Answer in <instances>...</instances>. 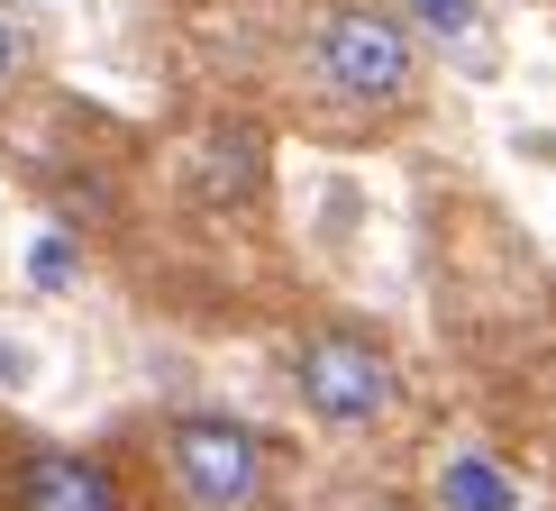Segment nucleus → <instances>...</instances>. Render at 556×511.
Listing matches in <instances>:
<instances>
[{
    "instance_id": "nucleus-7",
    "label": "nucleus",
    "mask_w": 556,
    "mask_h": 511,
    "mask_svg": "<svg viewBox=\"0 0 556 511\" xmlns=\"http://www.w3.org/2000/svg\"><path fill=\"white\" fill-rule=\"evenodd\" d=\"M420 18L438 37H456V28H475V0H420Z\"/></svg>"
},
{
    "instance_id": "nucleus-4",
    "label": "nucleus",
    "mask_w": 556,
    "mask_h": 511,
    "mask_svg": "<svg viewBox=\"0 0 556 511\" xmlns=\"http://www.w3.org/2000/svg\"><path fill=\"white\" fill-rule=\"evenodd\" d=\"M10 502L18 511H128V484L110 457H83V448H28L10 475Z\"/></svg>"
},
{
    "instance_id": "nucleus-8",
    "label": "nucleus",
    "mask_w": 556,
    "mask_h": 511,
    "mask_svg": "<svg viewBox=\"0 0 556 511\" xmlns=\"http://www.w3.org/2000/svg\"><path fill=\"white\" fill-rule=\"evenodd\" d=\"M383 511H410V502H383Z\"/></svg>"
},
{
    "instance_id": "nucleus-1",
    "label": "nucleus",
    "mask_w": 556,
    "mask_h": 511,
    "mask_svg": "<svg viewBox=\"0 0 556 511\" xmlns=\"http://www.w3.org/2000/svg\"><path fill=\"white\" fill-rule=\"evenodd\" d=\"M311 83L338 110H410L420 91V28L392 0H329L311 28Z\"/></svg>"
},
{
    "instance_id": "nucleus-2",
    "label": "nucleus",
    "mask_w": 556,
    "mask_h": 511,
    "mask_svg": "<svg viewBox=\"0 0 556 511\" xmlns=\"http://www.w3.org/2000/svg\"><path fill=\"white\" fill-rule=\"evenodd\" d=\"M292 392H301V411H311L319 429H383L392 411H402V365H392V347L375 329L319 320V329H301V347H292Z\"/></svg>"
},
{
    "instance_id": "nucleus-5",
    "label": "nucleus",
    "mask_w": 556,
    "mask_h": 511,
    "mask_svg": "<svg viewBox=\"0 0 556 511\" xmlns=\"http://www.w3.org/2000/svg\"><path fill=\"white\" fill-rule=\"evenodd\" d=\"M438 494H447V511H520V494H511V475L493 466V457H447V475H438Z\"/></svg>"
},
{
    "instance_id": "nucleus-6",
    "label": "nucleus",
    "mask_w": 556,
    "mask_h": 511,
    "mask_svg": "<svg viewBox=\"0 0 556 511\" xmlns=\"http://www.w3.org/2000/svg\"><path fill=\"white\" fill-rule=\"evenodd\" d=\"M18 74H28V37H18V18L0 10V101L18 91Z\"/></svg>"
},
{
    "instance_id": "nucleus-3",
    "label": "nucleus",
    "mask_w": 556,
    "mask_h": 511,
    "mask_svg": "<svg viewBox=\"0 0 556 511\" xmlns=\"http://www.w3.org/2000/svg\"><path fill=\"white\" fill-rule=\"evenodd\" d=\"M165 466L192 511H256L274 484V448L238 411H174L165 421Z\"/></svg>"
}]
</instances>
